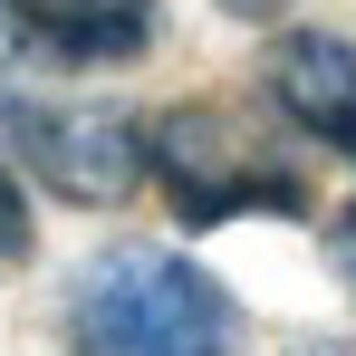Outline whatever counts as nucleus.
<instances>
[{
  "label": "nucleus",
  "instance_id": "nucleus-3",
  "mask_svg": "<svg viewBox=\"0 0 356 356\" xmlns=\"http://www.w3.org/2000/svg\"><path fill=\"white\" fill-rule=\"evenodd\" d=\"M0 154H10V174L39 183L49 202L116 212L125 193L145 183V116L97 106V97L19 87V97H0Z\"/></svg>",
  "mask_w": 356,
  "mask_h": 356
},
{
  "label": "nucleus",
  "instance_id": "nucleus-7",
  "mask_svg": "<svg viewBox=\"0 0 356 356\" xmlns=\"http://www.w3.org/2000/svg\"><path fill=\"white\" fill-rule=\"evenodd\" d=\"M19 260H29V183L0 154V270H19Z\"/></svg>",
  "mask_w": 356,
  "mask_h": 356
},
{
  "label": "nucleus",
  "instance_id": "nucleus-10",
  "mask_svg": "<svg viewBox=\"0 0 356 356\" xmlns=\"http://www.w3.org/2000/svg\"><path fill=\"white\" fill-rule=\"evenodd\" d=\"M212 10H232V19H289V0H212Z\"/></svg>",
  "mask_w": 356,
  "mask_h": 356
},
{
  "label": "nucleus",
  "instance_id": "nucleus-8",
  "mask_svg": "<svg viewBox=\"0 0 356 356\" xmlns=\"http://www.w3.org/2000/svg\"><path fill=\"white\" fill-rule=\"evenodd\" d=\"M327 260H337V280L356 289V202H337V212H327Z\"/></svg>",
  "mask_w": 356,
  "mask_h": 356
},
{
  "label": "nucleus",
  "instance_id": "nucleus-4",
  "mask_svg": "<svg viewBox=\"0 0 356 356\" xmlns=\"http://www.w3.org/2000/svg\"><path fill=\"white\" fill-rule=\"evenodd\" d=\"M260 106L308 135L318 154L356 164V39L337 29H280L260 49Z\"/></svg>",
  "mask_w": 356,
  "mask_h": 356
},
{
  "label": "nucleus",
  "instance_id": "nucleus-6",
  "mask_svg": "<svg viewBox=\"0 0 356 356\" xmlns=\"http://www.w3.org/2000/svg\"><path fill=\"white\" fill-rule=\"evenodd\" d=\"M39 77H58V58L39 49V29L0 0V97H19V87H39Z\"/></svg>",
  "mask_w": 356,
  "mask_h": 356
},
{
  "label": "nucleus",
  "instance_id": "nucleus-1",
  "mask_svg": "<svg viewBox=\"0 0 356 356\" xmlns=\"http://www.w3.org/2000/svg\"><path fill=\"white\" fill-rule=\"evenodd\" d=\"M67 356H250L241 298L174 241H106L67 270Z\"/></svg>",
  "mask_w": 356,
  "mask_h": 356
},
{
  "label": "nucleus",
  "instance_id": "nucleus-9",
  "mask_svg": "<svg viewBox=\"0 0 356 356\" xmlns=\"http://www.w3.org/2000/svg\"><path fill=\"white\" fill-rule=\"evenodd\" d=\"M280 356H356V337H289Z\"/></svg>",
  "mask_w": 356,
  "mask_h": 356
},
{
  "label": "nucleus",
  "instance_id": "nucleus-5",
  "mask_svg": "<svg viewBox=\"0 0 356 356\" xmlns=\"http://www.w3.org/2000/svg\"><path fill=\"white\" fill-rule=\"evenodd\" d=\"M29 29H39V49L58 58V77L77 67H135L154 49V0H10Z\"/></svg>",
  "mask_w": 356,
  "mask_h": 356
},
{
  "label": "nucleus",
  "instance_id": "nucleus-2",
  "mask_svg": "<svg viewBox=\"0 0 356 356\" xmlns=\"http://www.w3.org/2000/svg\"><path fill=\"white\" fill-rule=\"evenodd\" d=\"M145 183H164L183 232H222V222H250V212L260 222H298L308 212L298 164H280L270 135L250 116H232V106H212V97L145 116Z\"/></svg>",
  "mask_w": 356,
  "mask_h": 356
}]
</instances>
